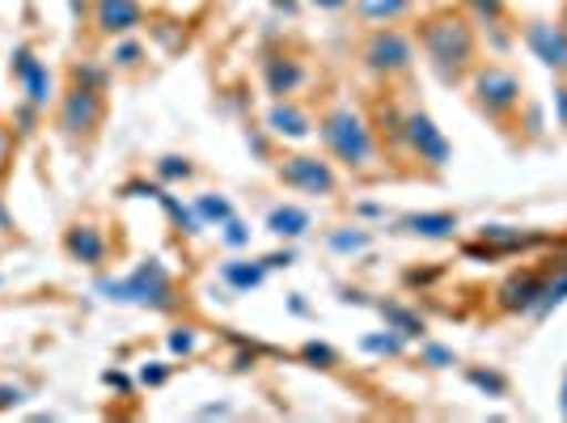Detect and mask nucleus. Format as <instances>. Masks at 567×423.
Segmentation results:
<instances>
[{
	"instance_id": "nucleus-1",
	"label": "nucleus",
	"mask_w": 567,
	"mask_h": 423,
	"mask_svg": "<svg viewBox=\"0 0 567 423\" xmlns=\"http://www.w3.org/2000/svg\"><path fill=\"white\" fill-rule=\"evenodd\" d=\"M420 43H424V55L432 72L445 81V85H457L474 64V30L462 13H432L424 25H420Z\"/></svg>"
},
{
	"instance_id": "nucleus-2",
	"label": "nucleus",
	"mask_w": 567,
	"mask_h": 423,
	"mask_svg": "<svg viewBox=\"0 0 567 423\" xmlns=\"http://www.w3.org/2000/svg\"><path fill=\"white\" fill-rule=\"evenodd\" d=\"M318 136L334 162L348 165L352 174H369L378 162V132L355 106H331L318 123Z\"/></svg>"
},
{
	"instance_id": "nucleus-3",
	"label": "nucleus",
	"mask_w": 567,
	"mask_h": 423,
	"mask_svg": "<svg viewBox=\"0 0 567 423\" xmlns=\"http://www.w3.org/2000/svg\"><path fill=\"white\" fill-rule=\"evenodd\" d=\"M97 292L115 306H141L153 309V313L178 309V288H174V276L166 271L162 259H144L141 267H132L118 280H97Z\"/></svg>"
},
{
	"instance_id": "nucleus-4",
	"label": "nucleus",
	"mask_w": 567,
	"mask_h": 423,
	"mask_svg": "<svg viewBox=\"0 0 567 423\" xmlns=\"http://www.w3.org/2000/svg\"><path fill=\"white\" fill-rule=\"evenodd\" d=\"M102 118H106V90L72 81L69 90H64V97H60V111H55L60 136L72 144L90 141L97 127H102Z\"/></svg>"
},
{
	"instance_id": "nucleus-5",
	"label": "nucleus",
	"mask_w": 567,
	"mask_h": 423,
	"mask_svg": "<svg viewBox=\"0 0 567 423\" xmlns=\"http://www.w3.org/2000/svg\"><path fill=\"white\" fill-rule=\"evenodd\" d=\"M364 69L373 72V76H406V72L415 69V43L394 30V25H378L373 34H369V43H364Z\"/></svg>"
},
{
	"instance_id": "nucleus-6",
	"label": "nucleus",
	"mask_w": 567,
	"mask_h": 423,
	"mask_svg": "<svg viewBox=\"0 0 567 423\" xmlns=\"http://www.w3.org/2000/svg\"><path fill=\"white\" fill-rule=\"evenodd\" d=\"M474 106L492 118H508L520 106V76L508 69H487L474 72Z\"/></svg>"
},
{
	"instance_id": "nucleus-7",
	"label": "nucleus",
	"mask_w": 567,
	"mask_h": 423,
	"mask_svg": "<svg viewBox=\"0 0 567 423\" xmlns=\"http://www.w3.org/2000/svg\"><path fill=\"white\" fill-rule=\"evenodd\" d=\"M402 144L427 165V169H445L453 162V144L445 141V132L432 123V115L424 111H411L402 115Z\"/></svg>"
},
{
	"instance_id": "nucleus-8",
	"label": "nucleus",
	"mask_w": 567,
	"mask_h": 423,
	"mask_svg": "<svg viewBox=\"0 0 567 423\" xmlns=\"http://www.w3.org/2000/svg\"><path fill=\"white\" fill-rule=\"evenodd\" d=\"M276 178H280L284 187L301 190V195H334V187H339L331 162H322V157H313V153H292V157H284L280 169H276Z\"/></svg>"
},
{
	"instance_id": "nucleus-9",
	"label": "nucleus",
	"mask_w": 567,
	"mask_h": 423,
	"mask_svg": "<svg viewBox=\"0 0 567 423\" xmlns=\"http://www.w3.org/2000/svg\"><path fill=\"white\" fill-rule=\"evenodd\" d=\"M9 69L18 76V85H22V94L30 106H39V111H48L51 97H55V85H51V69L34 55L30 48H13L9 55Z\"/></svg>"
},
{
	"instance_id": "nucleus-10",
	"label": "nucleus",
	"mask_w": 567,
	"mask_h": 423,
	"mask_svg": "<svg viewBox=\"0 0 567 423\" xmlns=\"http://www.w3.org/2000/svg\"><path fill=\"white\" fill-rule=\"evenodd\" d=\"M64 255H69L76 267H90V271H97V267L106 262V255H111V241H106V234H102L97 225H90V220H76V225H69V229H64Z\"/></svg>"
},
{
	"instance_id": "nucleus-11",
	"label": "nucleus",
	"mask_w": 567,
	"mask_h": 423,
	"mask_svg": "<svg viewBox=\"0 0 567 423\" xmlns=\"http://www.w3.org/2000/svg\"><path fill=\"white\" fill-rule=\"evenodd\" d=\"M543 288H546V271H513L508 280L499 283L496 306L504 313H534L538 301H543Z\"/></svg>"
},
{
	"instance_id": "nucleus-12",
	"label": "nucleus",
	"mask_w": 567,
	"mask_h": 423,
	"mask_svg": "<svg viewBox=\"0 0 567 423\" xmlns=\"http://www.w3.org/2000/svg\"><path fill=\"white\" fill-rule=\"evenodd\" d=\"M94 25L106 39H123L144 25V4L141 0H94Z\"/></svg>"
},
{
	"instance_id": "nucleus-13",
	"label": "nucleus",
	"mask_w": 567,
	"mask_h": 423,
	"mask_svg": "<svg viewBox=\"0 0 567 423\" xmlns=\"http://www.w3.org/2000/svg\"><path fill=\"white\" fill-rule=\"evenodd\" d=\"M525 43L543 60L546 69L567 72V25L555 22H529L525 25Z\"/></svg>"
},
{
	"instance_id": "nucleus-14",
	"label": "nucleus",
	"mask_w": 567,
	"mask_h": 423,
	"mask_svg": "<svg viewBox=\"0 0 567 423\" xmlns=\"http://www.w3.org/2000/svg\"><path fill=\"white\" fill-rule=\"evenodd\" d=\"M262 81H267V94L271 97H288L301 90V81H306V69H301V60H292V55H267L262 60Z\"/></svg>"
},
{
	"instance_id": "nucleus-15",
	"label": "nucleus",
	"mask_w": 567,
	"mask_h": 423,
	"mask_svg": "<svg viewBox=\"0 0 567 423\" xmlns=\"http://www.w3.org/2000/svg\"><path fill=\"white\" fill-rule=\"evenodd\" d=\"M267 127H271V136H284V141H306L309 132H313L309 115L297 102H288V97H276V106L267 111Z\"/></svg>"
},
{
	"instance_id": "nucleus-16",
	"label": "nucleus",
	"mask_w": 567,
	"mask_h": 423,
	"mask_svg": "<svg viewBox=\"0 0 567 423\" xmlns=\"http://www.w3.org/2000/svg\"><path fill=\"white\" fill-rule=\"evenodd\" d=\"M399 229L411 237H424V241H445L457 234V216L453 212H411L399 220Z\"/></svg>"
},
{
	"instance_id": "nucleus-17",
	"label": "nucleus",
	"mask_w": 567,
	"mask_h": 423,
	"mask_svg": "<svg viewBox=\"0 0 567 423\" xmlns=\"http://www.w3.org/2000/svg\"><path fill=\"white\" fill-rule=\"evenodd\" d=\"M355 4V18L369 25H394L411 13L415 0H352Z\"/></svg>"
},
{
	"instance_id": "nucleus-18",
	"label": "nucleus",
	"mask_w": 567,
	"mask_h": 423,
	"mask_svg": "<svg viewBox=\"0 0 567 423\" xmlns=\"http://www.w3.org/2000/svg\"><path fill=\"white\" fill-rule=\"evenodd\" d=\"M378 313L385 318V327L399 330L402 339H424L427 322L420 318V313H415V309L399 306V301H378Z\"/></svg>"
},
{
	"instance_id": "nucleus-19",
	"label": "nucleus",
	"mask_w": 567,
	"mask_h": 423,
	"mask_svg": "<svg viewBox=\"0 0 567 423\" xmlns=\"http://www.w3.org/2000/svg\"><path fill=\"white\" fill-rule=\"evenodd\" d=\"M220 280L229 283L234 292H255V288H262V280H267V267H262V259L259 262L229 259L220 267Z\"/></svg>"
},
{
	"instance_id": "nucleus-20",
	"label": "nucleus",
	"mask_w": 567,
	"mask_h": 423,
	"mask_svg": "<svg viewBox=\"0 0 567 423\" xmlns=\"http://www.w3.org/2000/svg\"><path fill=\"white\" fill-rule=\"evenodd\" d=\"M538 237L534 234H520L513 225H483V246H487V255H508V250H525V246H534Z\"/></svg>"
},
{
	"instance_id": "nucleus-21",
	"label": "nucleus",
	"mask_w": 567,
	"mask_h": 423,
	"mask_svg": "<svg viewBox=\"0 0 567 423\" xmlns=\"http://www.w3.org/2000/svg\"><path fill=\"white\" fill-rule=\"evenodd\" d=\"M267 229L276 237H301L309 229V212L306 208H292V204H280V208L267 212Z\"/></svg>"
},
{
	"instance_id": "nucleus-22",
	"label": "nucleus",
	"mask_w": 567,
	"mask_h": 423,
	"mask_svg": "<svg viewBox=\"0 0 567 423\" xmlns=\"http://www.w3.org/2000/svg\"><path fill=\"white\" fill-rule=\"evenodd\" d=\"M153 204H162V212H166L169 220H174V229H178V234L195 237V234H199V229H204V220L195 216V208H187V204H183L178 195H169L166 187H162V195H157Z\"/></svg>"
},
{
	"instance_id": "nucleus-23",
	"label": "nucleus",
	"mask_w": 567,
	"mask_h": 423,
	"mask_svg": "<svg viewBox=\"0 0 567 423\" xmlns=\"http://www.w3.org/2000/svg\"><path fill=\"white\" fill-rule=\"evenodd\" d=\"M567 301V262L564 267H555L550 276H546V288H543V301L534 309V318H546L550 309H559Z\"/></svg>"
},
{
	"instance_id": "nucleus-24",
	"label": "nucleus",
	"mask_w": 567,
	"mask_h": 423,
	"mask_svg": "<svg viewBox=\"0 0 567 423\" xmlns=\"http://www.w3.org/2000/svg\"><path fill=\"white\" fill-rule=\"evenodd\" d=\"M195 216L204 220V225H225L229 216H234V204L225 199V195H195Z\"/></svg>"
},
{
	"instance_id": "nucleus-25",
	"label": "nucleus",
	"mask_w": 567,
	"mask_h": 423,
	"mask_svg": "<svg viewBox=\"0 0 567 423\" xmlns=\"http://www.w3.org/2000/svg\"><path fill=\"white\" fill-rule=\"evenodd\" d=\"M360 348H364V352H373V355H402L406 339H402L399 330L385 327V334H364V339H360Z\"/></svg>"
},
{
	"instance_id": "nucleus-26",
	"label": "nucleus",
	"mask_w": 567,
	"mask_h": 423,
	"mask_svg": "<svg viewBox=\"0 0 567 423\" xmlns=\"http://www.w3.org/2000/svg\"><path fill=\"white\" fill-rule=\"evenodd\" d=\"M190 174H195V165H190L187 157H174V153H169V157L157 162V183H187Z\"/></svg>"
},
{
	"instance_id": "nucleus-27",
	"label": "nucleus",
	"mask_w": 567,
	"mask_h": 423,
	"mask_svg": "<svg viewBox=\"0 0 567 423\" xmlns=\"http://www.w3.org/2000/svg\"><path fill=\"white\" fill-rule=\"evenodd\" d=\"M331 250H339V255H360V250H369V234L364 229H334Z\"/></svg>"
},
{
	"instance_id": "nucleus-28",
	"label": "nucleus",
	"mask_w": 567,
	"mask_h": 423,
	"mask_svg": "<svg viewBox=\"0 0 567 423\" xmlns=\"http://www.w3.org/2000/svg\"><path fill=\"white\" fill-rule=\"evenodd\" d=\"M301 360H309L313 369H334V364H339V352L327 348V343H318V339H309V343H301Z\"/></svg>"
},
{
	"instance_id": "nucleus-29",
	"label": "nucleus",
	"mask_w": 567,
	"mask_h": 423,
	"mask_svg": "<svg viewBox=\"0 0 567 423\" xmlns=\"http://www.w3.org/2000/svg\"><path fill=\"white\" fill-rule=\"evenodd\" d=\"M111 60H115V69H141L144 48L136 43V39H127V34H123V39L115 43V55H111Z\"/></svg>"
},
{
	"instance_id": "nucleus-30",
	"label": "nucleus",
	"mask_w": 567,
	"mask_h": 423,
	"mask_svg": "<svg viewBox=\"0 0 567 423\" xmlns=\"http://www.w3.org/2000/svg\"><path fill=\"white\" fill-rule=\"evenodd\" d=\"M471 385H478V390H487V394H496V399H504L508 394V381L499 373H492V369H471Z\"/></svg>"
},
{
	"instance_id": "nucleus-31",
	"label": "nucleus",
	"mask_w": 567,
	"mask_h": 423,
	"mask_svg": "<svg viewBox=\"0 0 567 423\" xmlns=\"http://www.w3.org/2000/svg\"><path fill=\"white\" fill-rule=\"evenodd\" d=\"M466 9H471L478 22H487V25H496L499 22V13H504V0H466Z\"/></svg>"
},
{
	"instance_id": "nucleus-32",
	"label": "nucleus",
	"mask_w": 567,
	"mask_h": 423,
	"mask_svg": "<svg viewBox=\"0 0 567 423\" xmlns=\"http://www.w3.org/2000/svg\"><path fill=\"white\" fill-rule=\"evenodd\" d=\"M166 343H169V352H174V355H190V352H195V330H190V327H174V330H169Z\"/></svg>"
},
{
	"instance_id": "nucleus-33",
	"label": "nucleus",
	"mask_w": 567,
	"mask_h": 423,
	"mask_svg": "<svg viewBox=\"0 0 567 423\" xmlns=\"http://www.w3.org/2000/svg\"><path fill=\"white\" fill-rule=\"evenodd\" d=\"M220 229H225V246H250V229H246V225H241V220H237V216H229V220H225V225H220Z\"/></svg>"
},
{
	"instance_id": "nucleus-34",
	"label": "nucleus",
	"mask_w": 567,
	"mask_h": 423,
	"mask_svg": "<svg viewBox=\"0 0 567 423\" xmlns=\"http://www.w3.org/2000/svg\"><path fill=\"white\" fill-rule=\"evenodd\" d=\"M72 81H81V85H97V90H106V69H97V64H76V69H72Z\"/></svg>"
},
{
	"instance_id": "nucleus-35",
	"label": "nucleus",
	"mask_w": 567,
	"mask_h": 423,
	"mask_svg": "<svg viewBox=\"0 0 567 423\" xmlns=\"http://www.w3.org/2000/svg\"><path fill=\"white\" fill-rule=\"evenodd\" d=\"M166 381H169L166 364H144L141 369V385H148V390H157V385H166Z\"/></svg>"
},
{
	"instance_id": "nucleus-36",
	"label": "nucleus",
	"mask_w": 567,
	"mask_h": 423,
	"mask_svg": "<svg viewBox=\"0 0 567 423\" xmlns=\"http://www.w3.org/2000/svg\"><path fill=\"white\" fill-rule=\"evenodd\" d=\"M34 118H39V106L22 102V106H18V115H13V123H18V136H30V132H34Z\"/></svg>"
},
{
	"instance_id": "nucleus-37",
	"label": "nucleus",
	"mask_w": 567,
	"mask_h": 423,
	"mask_svg": "<svg viewBox=\"0 0 567 423\" xmlns=\"http://www.w3.org/2000/svg\"><path fill=\"white\" fill-rule=\"evenodd\" d=\"M424 360L432 364V369H450L457 355H453L450 348H436V343H427V348H424Z\"/></svg>"
},
{
	"instance_id": "nucleus-38",
	"label": "nucleus",
	"mask_w": 567,
	"mask_h": 423,
	"mask_svg": "<svg viewBox=\"0 0 567 423\" xmlns=\"http://www.w3.org/2000/svg\"><path fill=\"white\" fill-rule=\"evenodd\" d=\"M292 259H297L292 250H271V255L262 259V267H267V271H280V267H292Z\"/></svg>"
},
{
	"instance_id": "nucleus-39",
	"label": "nucleus",
	"mask_w": 567,
	"mask_h": 423,
	"mask_svg": "<svg viewBox=\"0 0 567 423\" xmlns=\"http://www.w3.org/2000/svg\"><path fill=\"white\" fill-rule=\"evenodd\" d=\"M102 381H106L111 390H118V394H127V390H132V381L118 373V369H106V373H102Z\"/></svg>"
},
{
	"instance_id": "nucleus-40",
	"label": "nucleus",
	"mask_w": 567,
	"mask_h": 423,
	"mask_svg": "<svg viewBox=\"0 0 567 423\" xmlns=\"http://www.w3.org/2000/svg\"><path fill=\"white\" fill-rule=\"evenodd\" d=\"M22 402V390L18 385H0V411H9V406H18Z\"/></svg>"
},
{
	"instance_id": "nucleus-41",
	"label": "nucleus",
	"mask_w": 567,
	"mask_h": 423,
	"mask_svg": "<svg viewBox=\"0 0 567 423\" xmlns=\"http://www.w3.org/2000/svg\"><path fill=\"white\" fill-rule=\"evenodd\" d=\"M9 153H13V132H9V127H0V169L9 165Z\"/></svg>"
},
{
	"instance_id": "nucleus-42",
	"label": "nucleus",
	"mask_w": 567,
	"mask_h": 423,
	"mask_svg": "<svg viewBox=\"0 0 567 423\" xmlns=\"http://www.w3.org/2000/svg\"><path fill=\"white\" fill-rule=\"evenodd\" d=\"M313 9H322V13H339V9H348V0H309Z\"/></svg>"
},
{
	"instance_id": "nucleus-43",
	"label": "nucleus",
	"mask_w": 567,
	"mask_h": 423,
	"mask_svg": "<svg viewBox=\"0 0 567 423\" xmlns=\"http://www.w3.org/2000/svg\"><path fill=\"white\" fill-rule=\"evenodd\" d=\"M555 111H559V123L567 127V85L564 90H555Z\"/></svg>"
},
{
	"instance_id": "nucleus-44",
	"label": "nucleus",
	"mask_w": 567,
	"mask_h": 423,
	"mask_svg": "<svg viewBox=\"0 0 567 423\" xmlns=\"http://www.w3.org/2000/svg\"><path fill=\"white\" fill-rule=\"evenodd\" d=\"M213 415H229V406H225V402H216V406H199V420H213Z\"/></svg>"
},
{
	"instance_id": "nucleus-45",
	"label": "nucleus",
	"mask_w": 567,
	"mask_h": 423,
	"mask_svg": "<svg viewBox=\"0 0 567 423\" xmlns=\"http://www.w3.org/2000/svg\"><path fill=\"white\" fill-rule=\"evenodd\" d=\"M288 306H292V313H309V306L301 301V292H292V301H288Z\"/></svg>"
},
{
	"instance_id": "nucleus-46",
	"label": "nucleus",
	"mask_w": 567,
	"mask_h": 423,
	"mask_svg": "<svg viewBox=\"0 0 567 423\" xmlns=\"http://www.w3.org/2000/svg\"><path fill=\"white\" fill-rule=\"evenodd\" d=\"M13 229V220H9V212H4V204H0V234H9Z\"/></svg>"
},
{
	"instance_id": "nucleus-47",
	"label": "nucleus",
	"mask_w": 567,
	"mask_h": 423,
	"mask_svg": "<svg viewBox=\"0 0 567 423\" xmlns=\"http://www.w3.org/2000/svg\"><path fill=\"white\" fill-rule=\"evenodd\" d=\"M559 411H564V420H567V373H564V385H559Z\"/></svg>"
},
{
	"instance_id": "nucleus-48",
	"label": "nucleus",
	"mask_w": 567,
	"mask_h": 423,
	"mask_svg": "<svg viewBox=\"0 0 567 423\" xmlns=\"http://www.w3.org/2000/svg\"><path fill=\"white\" fill-rule=\"evenodd\" d=\"M0 283H4V276H0Z\"/></svg>"
},
{
	"instance_id": "nucleus-49",
	"label": "nucleus",
	"mask_w": 567,
	"mask_h": 423,
	"mask_svg": "<svg viewBox=\"0 0 567 423\" xmlns=\"http://www.w3.org/2000/svg\"><path fill=\"white\" fill-rule=\"evenodd\" d=\"M564 25H567V22H564Z\"/></svg>"
}]
</instances>
